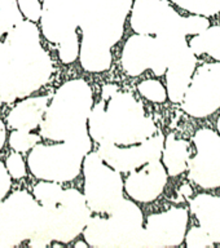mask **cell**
I'll list each match as a JSON object with an SVG mask.
<instances>
[{"instance_id": "e0dca14e", "label": "cell", "mask_w": 220, "mask_h": 248, "mask_svg": "<svg viewBox=\"0 0 220 248\" xmlns=\"http://www.w3.org/2000/svg\"><path fill=\"white\" fill-rule=\"evenodd\" d=\"M167 178L165 166L159 160H153L130 172L124 181V191L134 201L149 203L162 194Z\"/></svg>"}, {"instance_id": "4dcf8cb0", "label": "cell", "mask_w": 220, "mask_h": 248, "mask_svg": "<svg viewBox=\"0 0 220 248\" xmlns=\"http://www.w3.org/2000/svg\"><path fill=\"white\" fill-rule=\"evenodd\" d=\"M5 140H7V129H5V125H4L3 120L0 119V151L3 150Z\"/></svg>"}, {"instance_id": "3957f363", "label": "cell", "mask_w": 220, "mask_h": 248, "mask_svg": "<svg viewBox=\"0 0 220 248\" xmlns=\"http://www.w3.org/2000/svg\"><path fill=\"white\" fill-rule=\"evenodd\" d=\"M82 38L81 65L89 73H102L112 66V46L119 42L132 0H74Z\"/></svg>"}, {"instance_id": "d6986e66", "label": "cell", "mask_w": 220, "mask_h": 248, "mask_svg": "<svg viewBox=\"0 0 220 248\" xmlns=\"http://www.w3.org/2000/svg\"><path fill=\"white\" fill-rule=\"evenodd\" d=\"M50 100V96H38L21 101L8 114V125L13 129L29 132L36 128L42 123Z\"/></svg>"}, {"instance_id": "52a82bcc", "label": "cell", "mask_w": 220, "mask_h": 248, "mask_svg": "<svg viewBox=\"0 0 220 248\" xmlns=\"http://www.w3.org/2000/svg\"><path fill=\"white\" fill-rule=\"evenodd\" d=\"M186 46V36L183 34L132 35L122 50V67L130 77H139L147 70L162 77L176 54Z\"/></svg>"}, {"instance_id": "7c38bea8", "label": "cell", "mask_w": 220, "mask_h": 248, "mask_svg": "<svg viewBox=\"0 0 220 248\" xmlns=\"http://www.w3.org/2000/svg\"><path fill=\"white\" fill-rule=\"evenodd\" d=\"M182 108L193 118H206L220 108V62L205 63L196 71Z\"/></svg>"}, {"instance_id": "30bf717a", "label": "cell", "mask_w": 220, "mask_h": 248, "mask_svg": "<svg viewBox=\"0 0 220 248\" xmlns=\"http://www.w3.org/2000/svg\"><path fill=\"white\" fill-rule=\"evenodd\" d=\"M132 30L136 34L197 35L210 26L203 16L183 17L171 7L167 0H135L132 1Z\"/></svg>"}, {"instance_id": "8992f818", "label": "cell", "mask_w": 220, "mask_h": 248, "mask_svg": "<svg viewBox=\"0 0 220 248\" xmlns=\"http://www.w3.org/2000/svg\"><path fill=\"white\" fill-rule=\"evenodd\" d=\"M85 240L95 248H143V212L134 202L123 199L108 217H89Z\"/></svg>"}, {"instance_id": "d6a6232c", "label": "cell", "mask_w": 220, "mask_h": 248, "mask_svg": "<svg viewBox=\"0 0 220 248\" xmlns=\"http://www.w3.org/2000/svg\"><path fill=\"white\" fill-rule=\"evenodd\" d=\"M217 128H218V132H219V135H220V116H219V119H218V122H217Z\"/></svg>"}, {"instance_id": "d4e9b609", "label": "cell", "mask_w": 220, "mask_h": 248, "mask_svg": "<svg viewBox=\"0 0 220 248\" xmlns=\"http://www.w3.org/2000/svg\"><path fill=\"white\" fill-rule=\"evenodd\" d=\"M137 91L143 97L152 102H165L167 100V89L162 83L154 79H147L137 85Z\"/></svg>"}, {"instance_id": "5bb4252c", "label": "cell", "mask_w": 220, "mask_h": 248, "mask_svg": "<svg viewBox=\"0 0 220 248\" xmlns=\"http://www.w3.org/2000/svg\"><path fill=\"white\" fill-rule=\"evenodd\" d=\"M165 137L162 133L152 136L144 142L128 146H118L113 143H101L97 154L106 164L120 173L135 170L144 164L153 160H159L162 156Z\"/></svg>"}, {"instance_id": "6da1fadb", "label": "cell", "mask_w": 220, "mask_h": 248, "mask_svg": "<svg viewBox=\"0 0 220 248\" xmlns=\"http://www.w3.org/2000/svg\"><path fill=\"white\" fill-rule=\"evenodd\" d=\"M53 66L35 22L21 21L0 43V102L27 97L51 79Z\"/></svg>"}, {"instance_id": "2e32d148", "label": "cell", "mask_w": 220, "mask_h": 248, "mask_svg": "<svg viewBox=\"0 0 220 248\" xmlns=\"http://www.w3.org/2000/svg\"><path fill=\"white\" fill-rule=\"evenodd\" d=\"M42 34L57 46L79 40L74 0H43Z\"/></svg>"}, {"instance_id": "44dd1931", "label": "cell", "mask_w": 220, "mask_h": 248, "mask_svg": "<svg viewBox=\"0 0 220 248\" xmlns=\"http://www.w3.org/2000/svg\"><path fill=\"white\" fill-rule=\"evenodd\" d=\"M190 151L189 142L176 139L175 135H169L165 139L162 150V164L171 177H176L188 170Z\"/></svg>"}, {"instance_id": "9a60e30c", "label": "cell", "mask_w": 220, "mask_h": 248, "mask_svg": "<svg viewBox=\"0 0 220 248\" xmlns=\"http://www.w3.org/2000/svg\"><path fill=\"white\" fill-rule=\"evenodd\" d=\"M188 225L186 208H170L148 217L144 228L143 248L178 247L184 240Z\"/></svg>"}, {"instance_id": "ba28073f", "label": "cell", "mask_w": 220, "mask_h": 248, "mask_svg": "<svg viewBox=\"0 0 220 248\" xmlns=\"http://www.w3.org/2000/svg\"><path fill=\"white\" fill-rule=\"evenodd\" d=\"M43 220V207L26 190L4 198L0 202V248L17 247L25 240L34 243L42 232Z\"/></svg>"}, {"instance_id": "cb8c5ba5", "label": "cell", "mask_w": 220, "mask_h": 248, "mask_svg": "<svg viewBox=\"0 0 220 248\" xmlns=\"http://www.w3.org/2000/svg\"><path fill=\"white\" fill-rule=\"evenodd\" d=\"M40 141V136L30 133L29 131L16 129L9 136V146L17 153H26L31 150Z\"/></svg>"}, {"instance_id": "83f0119b", "label": "cell", "mask_w": 220, "mask_h": 248, "mask_svg": "<svg viewBox=\"0 0 220 248\" xmlns=\"http://www.w3.org/2000/svg\"><path fill=\"white\" fill-rule=\"evenodd\" d=\"M5 168L8 173L11 174V177L15 180H21L26 176V164L21 156V153L17 151L8 156L5 160Z\"/></svg>"}, {"instance_id": "7a4b0ae2", "label": "cell", "mask_w": 220, "mask_h": 248, "mask_svg": "<svg viewBox=\"0 0 220 248\" xmlns=\"http://www.w3.org/2000/svg\"><path fill=\"white\" fill-rule=\"evenodd\" d=\"M155 132L154 122L134 94L116 84L102 87L101 100L88 118V133L95 142L128 146L147 141Z\"/></svg>"}, {"instance_id": "484cf974", "label": "cell", "mask_w": 220, "mask_h": 248, "mask_svg": "<svg viewBox=\"0 0 220 248\" xmlns=\"http://www.w3.org/2000/svg\"><path fill=\"white\" fill-rule=\"evenodd\" d=\"M0 15L3 17L8 31H11L16 25L23 21L17 0H0Z\"/></svg>"}, {"instance_id": "4fadbf2b", "label": "cell", "mask_w": 220, "mask_h": 248, "mask_svg": "<svg viewBox=\"0 0 220 248\" xmlns=\"http://www.w3.org/2000/svg\"><path fill=\"white\" fill-rule=\"evenodd\" d=\"M196 155L188 160V177L203 189L220 187V135L201 128L193 137Z\"/></svg>"}, {"instance_id": "f1b7e54d", "label": "cell", "mask_w": 220, "mask_h": 248, "mask_svg": "<svg viewBox=\"0 0 220 248\" xmlns=\"http://www.w3.org/2000/svg\"><path fill=\"white\" fill-rule=\"evenodd\" d=\"M22 16L31 22H38L42 17V3L39 0H17Z\"/></svg>"}, {"instance_id": "ffe728a7", "label": "cell", "mask_w": 220, "mask_h": 248, "mask_svg": "<svg viewBox=\"0 0 220 248\" xmlns=\"http://www.w3.org/2000/svg\"><path fill=\"white\" fill-rule=\"evenodd\" d=\"M190 209L214 243H220V197L200 194L190 201Z\"/></svg>"}, {"instance_id": "4316f807", "label": "cell", "mask_w": 220, "mask_h": 248, "mask_svg": "<svg viewBox=\"0 0 220 248\" xmlns=\"http://www.w3.org/2000/svg\"><path fill=\"white\" fill-rule=\"evenodd\" d=\"M186 246L188 248H210L214 247V240L210 238V235L200 226H194L186 232V236L184 238Z\"/></svg>"}, {"instance_id": "1f68e13d", "label": "cell", "mask_w": 220, "mask_h": 248, "mask_svg": "<svg viewBox=\"0 0 220 248\" xmlns=\"http://www.w3.org/2000/svg\"><path fill=\"white\" fill-rule=\"evenodd\" d=\"M7 32H8V29L7 26H5V23H4L3 17H1V15H0V39H1V36H3L4 34H7Z\"/></svg>"}, {"instance_id": "8fae6325", "label": "cell", "mask_w": 220, "mask_h": 248, "mask_svg": "<svg viewBox=\"0 0 220 248\" xmlns=\"http://www.w3.org/2000/svg\"><path fill=\"white\" fill-rule=\"evenodd\" d=\"M82 170L85 198L91 212L112 213L124 199V182L120 172L106 164L97 151H89L85 155Z\"/></svg>"}, {"instance_id": "603a6c76", "label": "cell", "mask_w": 220, "mask_h": 248, "mask_svg": "<svg viewBox=\"0 0 220 248\" xmlns=\"http://www.w3.org/2000/svg\"><path fill=\"white\" fill-rule=\"evenodd\" d=\"M182 9L193 13V15L210 17L220 12V0H171Z\"/></svg>"}, {"instance_id": "9c48e42d", "label": "cell", "mask_w": 220, "mask_h": 248, "mask_svg": "<svg viewBox=\"0 0 220 248\" xmlns=\"http://www.w3.org/2000/svg\"><path fill=\"white\" fill-rule=\"evenodd\" d=\"M92 149V140L66 141L57 145L36 143L27 158L30 172L43 181L68 182L81 174L83 159Z\"/></svg>"}, {"instance_id": "5b68a950", "label": "cell", "mask_w": 220, "mask_h": 248, "mask_svg": "<svg viewBox=\"0 0 220 248\" xmlns=\"http://www.w3.org/2000/svg\"><path fill=\"white\" fill-rule=\"evenodd\" d=\"M40 205L44 211L43 229L30 247H48L51 242L69 243L85 230L91 217L85 194L77 189H62Z\"/></svg>"}, {"instance_id": "277c9868", "label": "cell", "mask_w": 220, "mask_h": 248, "mask_svg": "<svg viewBox=\"0 0 220 248\" xmlns=\"http://www.w3.org/2000/svg\"><path fill=\"white\" fill-rule=\"evenodd\" d=\"M93 106L92 88L83 79L66 81L54 92L40 125L42 137L52 141H85Z\"/></svg>"}, {"instance_id": "ac0fdd59", "label": "cell", "mask_w": 220, "mask_h": 248, "mask_svg": "<svg viewBox=\"0 0 220 248\" xmlns=\"http://www.w3.org/2000/svg\"><path fill=\"white\" fill-rule=\"evenodd\" d=\"M197 65L196 54L192 52L189 46L184 48L176 57L171 61L166 70V89L167 97L172 102H182L186 89L189 87L192 75Z\"/></svg>"}, {"instance_id": "7402d4cb", "label": "cell", "mask_w": 220, "mask_h": 248, "mask_svg": "<svg viewBox=\"0 0 220 248\" xmlns=\"http://www.w3.org/2000/svg\"><path fill=\"white\" fill-rule=\"evenodd\" d=\"M188 46L196 56L209 54L214 60L220 61V26H209L205 31L194 35Z\"/></svg>"}, {"instance_id": "f546056e", "label": "cell", "mask_w": 220, "mask_h": 248, "mask_svg": "<svg viewBox=\"0 0 220 248\" xmlns=\"http://www.w3.org/2000/svg\"><path fill=\"white\" fill-rule=\"evenodd\" d=\"M11 174L8 173L5 164L0 160V202L7 197L12 186Z\"/></svg>"}]
</instances>
